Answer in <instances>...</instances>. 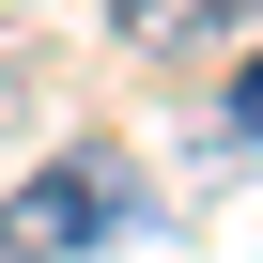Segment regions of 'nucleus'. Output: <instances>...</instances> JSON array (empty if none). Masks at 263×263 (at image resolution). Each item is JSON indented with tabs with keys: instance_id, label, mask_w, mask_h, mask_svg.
I'll use <instances>...</instances> for the list:
<instances>
[{
	"instance_id": "obj_1",
	"label": "nucleus",
	"mask_w": 263,
	"mask_h": 263,
	"mask_svg": "<svg viewBox=\"0 0 263 263\" xmlns=\"http://www.w3.org/2000/svg\"><path fill=\"white\" fill-rule=\"evenodd\" d=\"M140 217H155L140 155H62V171H31L0 201V263H78V248H124Z\"/></svg>"
},
{
	"instance_id": "obj_2",
	"label": "nucleus",
	"mask_w": 263,
	"mask_h": 263,
	"mask_svg": "<svg viewBox=\"0 0 263 263\" xmlns=\"http://www.w3.org/2000/svg\"><path fill=\"white\" fill-rule=\"evenodd\" d=\"M232 16H248V0H108V31H124V47H155V62H171V47H217Z\"/></svg>"
},
{
	"instance_id": "obj_3",
	"label": "nucleus",
	"mask_w": 263,
	"mask_h": 263,
	"mask_svg": "<svg viewBox=\"0 0 263 263\" xmlns=\"http://www.w3.org/2000/svg\"><path fill=\"white\" fill-rule=\"evenodd\" d=\"M217 155H263V62L232 78V124H217Z\"/></svg>"
}]
</instances>
